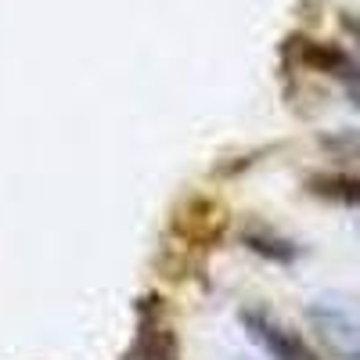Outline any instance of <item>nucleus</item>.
I'll return each mask as SVG.
<instances>
[{
	"mask_svg": "<svg viewBox=\"0 0 360 360\" xmlns=\"http://www.w3.org/2000/svg\"><path fill=\"white\" fill-rule=\"evenodd\" d=\"M227 234V205H220L217 198H205V195H191L184 198L173 217H169V249H176L173 266L180 270H191L195 252L205 256L209 249H217V242Z\"/></svg>",
	"mask_w": 360,
	"mask_h": 360,
	"instance_id": "1",
	"label": "nucleus"
},
{
	"mask_svg": "<svg viewBox=\"0 0 360 360\" xmlns=\"http://www.w3.org/2000/svg\"><path fill=\"white\" fill-rule=\"evenodd\" d=\"M307 321L335 360H360V299L335 292L317 295L307 307Z\"/></svg>",
	"mask_w": 360,
	"mask_h": 360,
	"instance_id": "2",
	"label": "nucleus"
},
{
	"mask_svg": "<svg viewBox=\"0 0 360 360\" xmlns=\"http://www.w3.org/2000/svg\"><path fill=\"white\" fill-rule=\"evenodd\" d=\"M134 339L127 349V360H184L180 356V339H176V328L166 314L162 295L148 292L134 303Z\"/></svg>",
	"mask_w": 360,
	"mask_h": 360,
	"instance_id": "3",
	"label": "nucleus"
},
{
	"mask_svg": "<svg viewBox=\"0 0 360 360\" xmlns=\"http://www.w3.org/2000/svg\"><path fill=\"white\" fill-rule=\"evenodd\" d=\"M242 324L249 339L270 356V360H321L303 339H299L292 328H285L281 321H274L266 310L259 307H245L242 310Z\"/></svg>",
	"mask_w": 360,
	"mask_h": 360,
	"instance_id": "4",
	"label": "nucleus"
},
{
	"mask_svg": "<svg viewBox=\"0 0 360 360\" xmlns=\"http://www.w3.org/2000/svg\"><path fill=\"white\" fill-rule=\"evenodd\" d=\"M285 51L295 58L299 65H307V69H314V72H324V76H335V79H342L346 86L360 79V65L353 62V58H349L342 47H335V44H321V40H307V37H292Z\"/></svg>",
	"mask_w": 360,
	"mask_h": 360,
	"instance_id": "5",
	"label": "nucleus"
},
{
	"mask_svg": "<svg viewBox=\"0 0 360 360\" xmlns=\"http://www.w3.org/2000/svg\"><path fill=\"white\" fill-rule=\"evenodd\" d=\"M242 245L252 249L256 256L270 259V263H292V259H299V245L295 242H288V238L274 234L270 227H259V224L242 231Z\"/></svg>",
	"mask_w": 360,
	"mask_h": 360,
	"instance_id": "6",
	"label": "nucleus"
},
{
	"mask_svg": "<svg viewBox=\"0 0 360 360\" xmlns=\"http://www.w3.org/2000/svg\"><path fill=\"white\" fill-rule=\"evenodd\" d=\"M307 188L321 198H332V202H346V205H360V180L356 176H310Z\"/></svg>",
	"mask_w": 360,
	"mask_h": 360,
	"instance_id": "7",
	"label": "nucleus"
},
{
	"mask_svg": "<svg viewBox=\"0 0 360 360\" xmlns=\"http://www.w3.org/2000/svg\"><path fill=\"white\" fill-rule=\"evenodd\" d=\"M328 148H339V152H349L360 159V137H328Z\"/></svg>",
	"mask_w": 360,
	"mask_h": 360,
	"instance_id": "8",
	"label": "nucleus"
},
{
	"mask_svg": "<svg viewBox=\"0 0 360 360\" xmlns=\"http://www.w3.org/2000/svg\"><path fill=\"white\" fill-rule=\"evenodd\" d=\"M346 94H349V101H353V105H356V108H360V79H356V83H349V86H346Z\"/></svg>",
	"mask_w": 360,
	"mask_h": 360,
	"instance_id": "9",
	"label": "nucleus"
},
{
	"mask_svg": "<svg viewBox=\"0 0 360 360\" xmlns=\"http://www.w3.org/2000/svg\"><path fill=\"white\" fill-rule=\"evenodd\" d=\"M234 360H252V356H234Z\"/></svg>",
	"mask_w": 360,
	"mask_h": 360,
	"instance_id": "10",
	"label": "nucleus"
}]
</instances>
